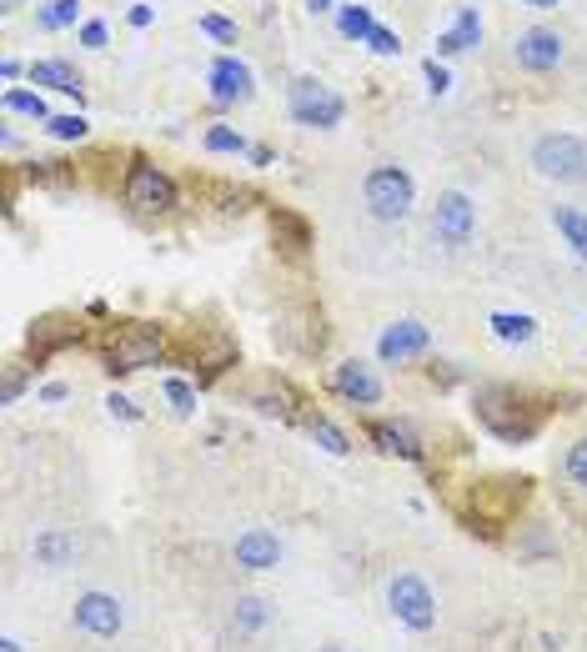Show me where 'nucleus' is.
<instances>
[{
	"instance_id": "1",
	"label": "nucleus",
	"mask_w": 587,
	"mask_h": 652,
	"mask_svg": "<svg viewBox=\"0 0 587 652\" xmlns=\"http://www.w3.org/2000/svg\"><path fill=\"white\" fill-rule=\"evenodd\" d=\"M161 352H166V342H161L156 326L126 321V326H116V332L106 337V372H111V377H131V372H141V367H156Z\"/></svg>"
},
{
	"instance_id": "2",
	"label": "nucleus",
	"mask_w": 587,
	"mask_h": 652,
	"mask_svg": "<svg viewBox=\"0 0 587 652\" xmlns=\"http://www.w3.org/2000/svg\"><path fill=\"white\" fill-rule=\"evenodd\" d=\"M286 106H291V116H297V126H312V131H332L347 116V101L327 81H317V76H297V81H291L286 86Z\"/></svg>"
},
{
	"instance_id": "3",
	"label": "nucleus",
	"mask_w": 587,
	"mask_h": 652,
	"mask_svg": "<svg viewBox=\"0 0 587 652\" xmlns=\"http://www.w3.org/2000/svg\"><path fill=\"white\" fill-rule=\"evenodd\" d=\"M362 201L377 221H407V211L417 206V186L402 166H377L362 181Z\"/></svg>"
},
{
	"instance_id": "4",
	"label": "nucleus",
	"mask_w": 587,
	"mask_h": 652,
	"mask_svg": "<svg viewBox=\"0 0 587 652\" xmlns=\"http://www.w3.org/2000/svg\"><path fill=\"white\" fill-rule=\"evenodd\" d=\"M532 171L547 181H587V141L567 131H547L532 141Z\"/></svg>"
},
{
	"instance_id": "5",
	"label": "nucleus",
	"mask_w": 587,
	"mask_h": 652,
	"mask_svg": "<svg viewBox=\"0 0 587 652\" xmlns=\"http://www.w3.org/2000/svg\"><path fill=\"white\" fill-rule=\"evenodd\" d=\"M387 602H392V617L412 632H432L437 627V597L432 587L417 577V572H397L392 587H387Z\"/></svg>"
},
{
	"instance_id": "6",
	"label": "nucleus",
	"mask_w": 587,
	"mask_h": 652,
	"mask_svg": "<svg viewBox=\"0 0 587 652\" xmlns=\"http://www.w3.org/2000/svg\"><path fill=\"white\" fill-rule=\"evenodd\" d=\"M126 206H136L141 216H166V211L176 206V181H171L161 166L136 161V166L126 171Z\"/></svg>"
},
{
	"instance_id": "7",
	"label": "nucleus",
	"mask_w": 587,
	"mask_h": 652,
	"mask_svg": "<svg viewBox=\"0 0 587 652\" xmlns=\"http://www.w3.org/2000/svg\"><path fill=\"white\" fill-rule=\"evenodd\" d=\"M472 231H477V206H472V196H467V191H442V196H437V211H432V236L457 251V246L472 241Z\"/></svg>"
},
{
	"instance_id": "8",
	"label": "nucleus",
	"mask_w": 587,
	"mask_h": 652,
	"mask_svg": "<svg viewBox=\"0 0 587 652\" xmlns=\"http://www.w3.org/2000/svg\"><path fill=\"white\" fill-rule=\"evenodd\" d=\"M71 622H76L81 632H91V637H116V632L126 627V607H121V597H111V592H81L76 607H71Z\"/></svg>"
},
{
	"instance_id": "9",
	"label": "nucleus",
	"mask_w": 587,
	"mask_h": 652,
	"mask_svg": "<svg viewBox=\"0 0 587 652\" xmlns=\"http://www.w3.org/2000/svg\"><path fill=\"white\" fill-rule=\"evenodd\" d=\"M427 347H432V332L422 321H412V316L382 326V337H377V357L382 362H412V357H427Z\"/></svg>"
},
{
	"instance_id": "10",
	"label": "nucleus",
	"mask_w": 587,
	"mask_h": 652,
	"mask_svg": "<svg viewBox=\"0 0 587 652\" xmlns=\"http://www.w3.org/2000/svg\"><path fill=\"white\" fill-rule=\"evenodd\" d=\"M512 56H517V66H522V71L542 76V71H552V66L562 61V36H557V31H547V26H527V31L517 36Z\"/></svg>"
},
{
	"instance_id": "11",
	"label": "nucleus",
	"mask_w": 587,
	"mask_h": 652,
	"mask_svg": "<svg viewBox=\"0 0 587 652\" xmlns=\"http://www.w3.org/2000/svg\"><path fill=\"white\" fill-rule=\"evenodd\" d=\"M332 392L342 397V402H352V407H377L382 402V377L367 367V362H342L337 372H332Z\"/></svg>"
},
{
	"instance_id": "12",
	"label": "nucleus",
	"mask_w": 587,
	"mask_h": 652,
	"mask_svg": "<svg viewBox=\"0 0 587 652\" xmlns=\"http://www.w3.org/2000/svg\"><path fill=\"white\" fill-rule=\"evenodd\" d=\"M211 96L221 101V106H231V101H246L256 86H251V66L246 61H236V56H216L211 61Z\"/></svg>"
},
{
	"instance_id": "13",
	"label": "nucleus",
	"mask_w": 587,
	"mask_h": 652,
	"mask_svg": "<svg viewBox=\"0 0 587 652\" xmlns=\"http://www.w3.org/2000/svg\"><path fill=\"white\" fill-rule=\"evenodd\" d=\"M276 562H281V537L276 532L251 527V532L236 537V567H246V572H276Z\"/></svg>"
},
{
	"instance_id": "14",
	"label": "nucleus",
	"mask_w": 587,
	"mask_h": 652,
	"mask_svg": "<svg viewBox=\"0 0 587 652\" xmlns=\"http://www.w3.org/2000/svg\"><path fill=\"white\" fill-rule=\"evenodd\" d=\"M367 437H372V447H377L382 457H397V462H422V442H417V432H412L407 422H372V427H367Z\"/></svg>"
},
{
	"instance_id": "15",
	"label": "nucleus",
	"mask_w": 587,
	"mask_h": 652,
	"mask_svg": "<svg viewBox=\"0 0 587 652\" xmlns=\"http://www.w3.org/2000/svg\"><path fill=\"white\" fill-rule=\"evenodd\" d=\"M31 557H36L41 567H51V572H66V567L76 562V537H71L66 527H46V532L31 542Z\"/></svg>"
},
{
	"instance_id": "16",
	"label": "nucleus",
	"mask_w": 587,
	"mask_h": 652,
	"mask_svg": "<svg viewBox=\"0 0 587 652\" xmlns=\"http://www.w3.org/2000/svg\"><path fill=\"white\" fill-rule=\"evenodd\" d=\"M81 337V321H71V316H41L36 326H31V352L36 357H46V352H56V347H66V342H76Z\"/></svg>"
},
{
	"instance_id": "17",
	"label": "nucleus",
	"mask_w": 587,
	"mask_h": 652,
	"mask_svg": "<svg viewBox=\"0 0 587 652\" xmlns=\"http://www.w3.org/2000/svg\"><path fill=\"white\" fill-rule=\"evenodd\" d=\"M482 41V21H477V6H462L457 11V21L437 36V56H462V51H472Z\"/></svg>"
},
{
	"instance_id": "18",
	"label": "nucleus",
	"mask_w": 587,
	"mask_h": 652,
	"mask_svg": "<svg viewBox=\"0 0 587 652\" xmlns=\"http://www.w3.org/2000/svg\"><path fill=\"white\" fill-rule=\"evenodd\" d=\"M487 326H492V337H497L502 347H527V342L537 337V321H532L527 311H492Z\"/></svg>"
},
{
	"instance_id": "19",
	"label": "nucleus",
	"mask_w": 587,
	"mask_h": 652,
	"mask_svg": "<svg viewBox=\"0 0 587 652\" xmlns=\"http://www.w3.org/2000/svg\"><path fill=\"white\" fill-rule=\"evenodd\" d=\"M552 226H557V236L572 246V256L587 261V211H577V206H552Z\"/></svg>"
},
{
	"instance_id": "20",
	"label": "nucleus",
	"mask_w": 587,
	"mask_h": 652,
	"mask_svg": "<svg viewBox=\"0 0 587 652\" xmlns=\"http://www.w3.org/2000/svg\"><path fill=\"white\" fill-rule=\"evenodd\" d=\"M31 81H36V86H51V91H61V96H81V76H76V66H66V61H36V66H31Z\"/></svg>"
},
{
	"instance_id": "21",
	"label": "nucleus",
	"mask_w": 587,
	"mask_h": 652,
	"mask_svg": "<svg viewBox=\"0 0 587 652\" xmlns=\"http://www.w3.org/2000/svg\"><path fill=\"white\" fill-rule=\"evenodd\" d=\"M307 432H312V437H317V447H327L332 457H347V452H352V437H347L332 417H322V412H317V417H307Z\"/></svg>"
},
{
	"instance_id": "22",
	"label": "nucleus",
	"mask_w": 587,
	"mask_h": 652,
	"mask_svg": "<svg viewBox=\"0 0 587 652\" xmlns=\"http://www.w3.org/2000/svg\"><path fill=\"white\" fill-rule=\"evenodd\" d=\"M231 622H236V632H261L266 622H271V607L261 602V597H236V612H231Z\"/></svg>"
},
{
	"instance_id": "23",
	"label": "nucleus",
	"mask_w": 587,
	"mask_h": 652,
	"mask_svg": "<svg viewBox=\"0 0 587 652\" xmlns=\"http://www.w3.org/2000/svg\"><path fill=\"white\" fill-rule=\"evenodd\" d=\"M76 16H81V0H51V6L36 11V26L41 31H66V26H76Z\"/></svg>"
},
{
	"instance_id": "24",
	"label": "nucleus",
	"mask_w": 587,
	"mask_h": 652,
	"mask_svg": "<svg viewBox=\"0 0 587 652\" xmlns=\"http://www.w3.org/2000/svg\"><path fill=\"white\" fill-rule=\"evenodd\" d=\"M0 106H6L11 116H31V121H51V111H46V101H41L36 91H6V96H0Z\"/></svg>"
},
{
	"instance_id": "25",
	"label": "nucleus",
	"mask_w": 587,
	"mask_h": 652,
	"mask_svg": "<svg viewBox=\"0 0 587 652\" xmlns=\"http://www.w3.org/2000/svg\"><path fill=\"white\" fill-rule=\"evenodd\" d=\"M372 26H377V21H372L367 6H342V16H337V31H342L347 41H367Z\"/></svg>"
},
{
	"instance_id": "26",
	"label": "nucleus",
	"mask_w": 587,
	"mask_h": 652,
	"mask_svg": "<svg viewBox=\"0 0 587 652\" xmlns=\"http://www.w3.org/2000/svg\"><path fill=\"white\" fill-rule=\"evenodd\" d=\"M206 151H216V156H246L251 146H246L241 131H231V126H211V131H206Z\"/></svg>"
},
{
	"instance_id": "27",
	"label": "nucleus",
	"mask_w": 587,
	"mask_h": 652,
	"mask_svg": "<svg viewBox=\"0 0 587 652\" xmlns=\"http://www.w3.org/2000/svg\"><path fill=\"white\" fill-rule=\"evenodd\" d=\"M161 392H166V402H171L181 417H191V412H196V387H191L186 377H166V382H161Z\"/></svg>"
},
{
	"instance_id": "28",
	"label": "nucleus",
	"mask_w": 587,
	"mask_h": 652,
	"mask_svg": "<svg viewBox=\"0 0 587 652\" xmlns=\"http://www.w3.org/2000/svg\"><path fill=\"white\" fill-rule=\"evenodd\" d=\"M562 467H567V482L587 492V437H577V442L567 447V462H562Z\"/></svg>"
},
{
	"instance_id": "29",
	"label": "nucleus",
	"mask_w": 587,
	"mask_h": 652,
	"mask_svg": "<svg viewBox=\"0 0 587 652\" xmlns=\"http://www.w3.org/2000/svg\"><path fill=\"white\" fill-rule=\"evenodd\" d=\"M46 131H51L56 141H81V136H86V116H51Z\"/></svg>"
},
{
	"instance_id": "30",
	"label": "nucleus",
	"mask_w": 587,
	"mask_h": 652,
	"mask_svg": "<svg viewBox=\"0 0 587 652\" xmlns=\"http://www.w3.org/2000/svg\"><path fill=\"white\" fill-rule=\"evenodd\" d=\"M271 226H276V231H281V236L291 241V251H302V246H307V226H302L297 216H286V211H276V216H271Z\"/></svg>"
},
{
	"instance_id": "31",
	"label": "nucleus",
	"mask_w": 587,
	"mask_h": 652,
	"mask_svg": "<svg viewBox=\"0 0 587 652\" xmlns=\"http://www.w3.org/2000/svg\"><path fill=\"white\" fill-rule=\"evenodd\" d=\"M422 76H427V91H432V96H447V91H452V76H447V66H442L437 56L422 61Z\"/></svg>"
},
{
	"instance_id": "32",
	"label": "nucleus",
	"mask_w": 587,
	"mask_h": 652,
	"mask_svg": "<svg viewBox=\"0 0 587 652\" xmlns=\"http://www.w3.org/2000/svg\"><path fill=\"white\" fill-rule=\"evenodd\" d=\"M367 46H372L377 56H402V36H397V31H387V26H372Z\"/></svg>"
},
{
	"instance_id": "33",
	"label": "nucleus",
	"mask_w": 587,
	"mask_h": 652,
	"mask_svg": "<svg viewBox=\"0 0 587 652\" xmlns=\"http://www.w3.org/2000/svg\"><path fill=\"white\" fill-rule=\"evenodd\" d=\"M201 31L211 41H236V21H226V16H201Z\"/></svg>"
},
{
	"instance_id": "34",
	"label": "nucleus",
	"mask_w": 587,
	"mask_h": 652,
	"mask_svg": "<svg viewBox=\"0 0 587 652\" xmlns=\"http://www.w3.org/2000/svg\"><path fill=\"white\" fill-rule=\"evenodd\" d=\"M106 412H111L116 422H136V417H141V407H136L131 397H121V392H111V397H106Z\"/></svg>"
},
{
	"instance_id": "35",
	"label": "nucleus",
	"mask_w": 587,
	"mask_h": 652,
	"mask_svg": "<svg viewBox=\"0 0 587 652\" xmlns=\"http://www.w3.org/2000/svg\"><path fill=\"white\" fill-rule=\"evenodd\" d=\"M81 46L101 51V46H106V26H101V21H86V26H81Z\"/></svg>"
},
{
	"instance_id": "36",
	"label": "nucleus",
	"mask_w": 587,
	"mask_h": 652,
	"mask_svg": "<svg viewBox=\"0 0 587 652\" xmlns=\"http://www.w3.org/2000/svg\"><path fill=\"white\" fill-rule=\"evenodd\" d=\"M21 392H26V377H21V372H6V392H0V397H6V407H11Z\"/></svg>"
},
{
	"instance_id": "37",
	"label": "nucleus",
	"mask_w": 587,
	"mask_h": 652,
	"mask_svg": "<svg viewBox=\"0 0 587 652\" xmlns=\"http://www.w3.org/2000/svg\"><path fill=\"white\" fill-rule=\"evenodd\" d=\"M66 397H71L66 382H46V387H41V402H66Z\"/></svg>"
},
{
	"instance_id": "38",
	"label": "nucleus",
	"mask_w": 587,
	"mask_h": 652,
	"mask_svg": "<svg viewBox=\"0 0 587 652\" xmlns=\"http://www.w3.org/2000/svg\"><path fill=\"white\" fill-rule=\"evenodd\" d=\"M151 21H156V11H151V6H131V26H136V31H146Z\"/></svg>"
},
{
	"instance_id": "39",
	"label": "nucleus",
	"mask_w": 587,
	"mask_h": 652,
	"mask_svg": "<svg viewBox=\"0 0 587 652\" xmlns=\"http://www.w3.org/2000/svg\"><path fill=\"white\" fill-rule=\"evenodd\" d=\"M0 652H26V647H21L16 637H0Z\"/></svg>"
},
{
	"instance_id": "40",
	"label": "nucleus",
	"mask_w": 587,
	"mask_h": 652,
	"mask_svg": "<svg viewBox=\"0 0 587 652\" xmlns=\"http://www.w3.org/2000/svg\"><path fill=\"white\" fill-rule=\"evenodd\" d=\"M307 6H312V11H332V0H307Z\"/></svg>"
},
{
	"instance_id": "41",
	"label": "nucleus",
	"mask_w": 587,
	"mask_h": 652,
	"mask_svg": "<svg viewBox=\"0 0 587 652\" xmlns=\"http://www.w3.org/2000/svg\"><path fill=\"white\" fill-rule=\"evenodd\" d=\"M532 6H557V0H532Z\"/></svg>"
},
{
	"instance_id": "42",
	"label": "nucleus",
	"mask_w": 587,
	"mask_h": 652,
	"mask_svg": "<svg viewBox=\"0 0 587 652\" xmlns=\"http://www.w3.org/2000/svg\"><path fill=\"white\" fill-rule=\"evenodd\" d=\"M317 652H347V647H317Z\"/></svg>"
},
{
	"instance_id": "43",
	"label": "nucleus",
	"mask_w": 587,
	"mask_h": 652,
	"mask_svg": "<svg viewBox=\"0 0 587 652\" xmlns=\"http://www.w3.org/2000/svg\"><path fill=\"white\" fill-rule=\"evenodd\" d=\"M6 6H16V0H6Z\"/></svg>"
}]
</instances>
